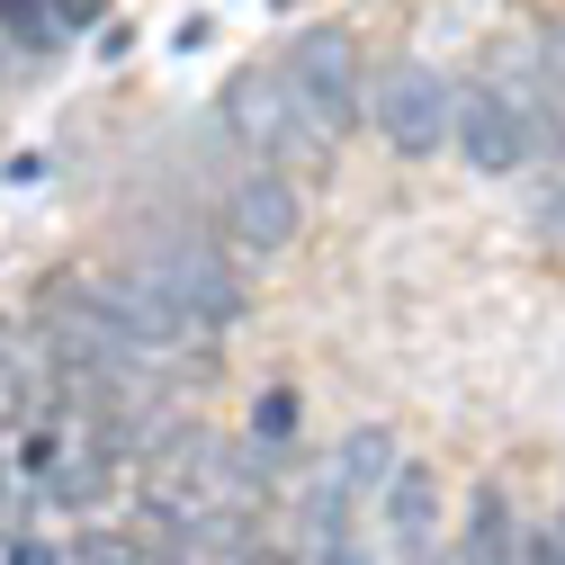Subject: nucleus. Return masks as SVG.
<instances>
[{
  "label": "nucleus",
  "instance_id": "f257e3e1",
  "mask_svg": "<svg viewBox=\"0 0 565 565\" xmlns=\"http://www.w3.org/2000/svg\"><path fill=\"white\" fill-rule=\"evenodd\" d=\"M135 288H145L189 341H206V332H225L234 315H243V278L225 269V252L216 243H198V234H180V243H153L145 252V269H126Z\"/></svg>",
  "mask_w": 565,
  "mask_h": 565
},
{
  "label": "nucleus",
  "instance_id": "f03ea898",
  "mask_svg": "<svg viewBox=\"0 0 565 565\" xmlns=\"http://www.w3.org/2000/svg\"><path fill=\"white\" fill-rule=\"evenodd\" d=\"M216 117H225L234 145L252 153V171H288V180H297V162H323V135L297 117L278 63H243V73L225 82V99H216Z\"/></svg>",
  "mask_w": 565,
  "mask_h": 565
},
{
  "label": "nucleus",
  "instance_id": "7ed1b4c3",
  "mask_svg": "<svg viewBox=\"0 0 565 565\" xmlns=\"http://www.w3.org/2000/svg\"><path fill=\"white\" fill-rule=\"evenodd\" d=\"M278 82H288L297 117L323 135V145L360 126V45H350L341 28H306V36L288 45V63H278Z\"/></svg>",
  "mask_w": 565,
  "mask_h": 565
},
{
  "label": "nucleus",
  "instance_id": "20e7f679",
  "mask_svg": "<svg viewBox=\"0 0 565 565\" xmlns=\"http://www.w3.org/2000/svg\"><path fill=\"white\" fill-rule=\"evenodd\" d=\"M369 135L386 153H404V162H422V153H440L449 145V82L431 73V63H386V73L369 82Z\"/></svg>",
  "mask_w": 565,
  "mask_h": 565
},
{
  "label": "nucleus",
  "instance_id": "39448f33",
  "mask_svg": "<svg viewBox=\"0 0 565 565\" xmlns=\"http://www.w3.org/2000/svg\"><path fill=\"white\" fill-rule=\"evenodd\" d=\"M297 225H306V198L288 171H243L225 189V243L234 252H288Z\"/></svg>",
  "mask_w": 565,
  "mask_h": 565
},
{
  "label": "nucleus",
  "instance_id": "423d86ee",
  "mask_svg": "<svg viewBox=\"0 0 565 565\" xmlns=\"http://www.w3.org/2000/svg\"><path fill=\"white\" fill-rule=\"evenodd\" d=\"M449 135H458V153H467L476 171H521V135H512L503 99H493L484 82H458V90H449Z\"/></svg>",
  "mask_w": 565,
  "mask_h": 565
},
{
  "label": "nucleus",
  "instance_id": "0eeeda50",
  "mask_svg": "<svg viewBox=\"0 0 565 565\" xmlns=\"http://www.w3.org/2000/svg\"><path fill=\"white\" fill-rule=\"evenodd\" d=\"M306 565H369V539H360V493L341 476L315 484L306 503Z\"/></svg>",
  "mask_w": 565,
  "mask_h": 565
},
{
  "label": "nucleus",
  "instance_id": "6e6552de",
  "mask_svg": "<svg viewBox=\"0 0 565 565\" xmlns=\"http://www.w3.org/2000/svg\"><path fill=\"white\" fill-rule=\"evenodd\" d=\"M332 476H341V484L369 503V493H386V476H395V440L377 431V422H360V431L341 440V467H332Z\"/></svg>",
  "mask_w": 565,
  "mask_h": 565
},
{
  "label": "nucleus",
  "instance_id": "1a4fd4ad",
  "mask_svg": "<svg viewBox=\"0 0 565 565\" xmlns=\"http://www.w3.org/2000/svg\"><path fill=\"white\" fill-rule=\"evenodd\" d=\"M0 36H10L19 54H54V10H45V0H0Z\"/></svg>",
  "mask_w": 565,
  "mask_h": 565
},
{
  "label": "nucleus",
  "instance_id": "9d476101",
  "mask_svg": "<svg viewBox=\"0 0 565 565\" xmlns=\"http://www.w3.org/2000/svg\"><path fill=\"white\" fill-rule=\"evenodd\" d=\"M252 431H260V440H288V431H297V395H288V386H269V395L252 404Z\"/></svg>",
  "mask_w": 565,
  "mask_h": 565
},
{
  "label": "nucleus",
  "instance_id": "9b49d317",
  "mask_svg": "<svg viewBox=\"0 0 565 565\" xmlns=\"http://www.w3.org/2000/svg\"><path fill=\"white\" fill-rule=\"evenodd\" d=\"M82 565H135L126 539H82Z\"/></svg>",
  "mask_w": 565,
  "mask_h": 565
},
{
  "label": "nucleus",
  "instance_id": "f8f14e48",
  "mask_svg": "<svg viewBox=\"0 0 565 565\" xmlns=\"http://www.w3.org/2000/svg\"><path fill=\"white\" fill-rule=\"evenodd\" d=\"M45 10H54V28H90V19H99V0H45Z\"/></svg>",
  "mask_w": 565,
  "mask_h": 565
},
{
  "label": "nucleus",
  "instance_id": "ddd939ff",
  "mask_svg": "<svg viewBox=\"0 0 565 565\" xmlns=\"http://www.w3.org/2000/svg\"><path fill=\"white\" fill-rule=\"evenodd\" d=\"M10 565H63V556H54L45 539H10Z\"/></svg>",
  "mask_w": 565,
  "mask_h": 565
},
{
  "label": "nucleus",
  "instance_id": "4468645a",
  "mask_svg": "<svg viewBox=\"0 0 565 565\" xmlns=\"http://www.w3.org/2000/svg\"><path fill=\"white\" fill-rule=\"evenodd\" d=\"M547 539H556V556H565V512H556V530H547Z\"/></svg>",
  "mask_w": 565,
  "mask_h": 565
},
{
  "label": "nucleus",
  "instance_id": "2eb2a0df",
  "mask_svg": "<svg viewBox=\"0 0 565 565\" xmlns=\"http://www.w3.org/2000/svg\"><path fill=\"white\" fill-rule=\"evenodd\" d=\"M431 565H458V556H431Z\"/></svg>",
  "mask_w": 565,
  "mask_h": 565
}]
</instances>
